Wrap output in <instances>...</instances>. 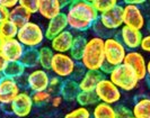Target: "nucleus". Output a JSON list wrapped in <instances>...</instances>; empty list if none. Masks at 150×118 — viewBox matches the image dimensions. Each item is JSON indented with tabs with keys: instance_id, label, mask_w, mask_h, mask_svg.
Wrapping results in <instances>:
<instances>
[{
	"instance_id": "47",
	"label": "nucleus",
	"mask_w": 150,
	"mask_h": 118,
	"mask_svg": "<svg viewBox=\"0 0 150 118\" xmlns=\"http://www.w3.org/2000/svg\"><path fill=\"white\" fill-rule=\"evenodd\" d=\"M130 118H134V117H133V116H131V117H130Z\"/></svg>"
},
{
	"instance_id": "11",
	"label": "nucleus",
	"mask_w": 150,
	"mask_h": 118,
	"mask_svg": "<svg viewBox=\"0 0 150 118\" xmlns=\"http://www.w3.org/2000/svg\"><path fill=\"white\" fill-rule=\"evenodd\" d=\"M22 92L18 80L2 77L0 81V105L8 106Z\"/></svg>"
},
{
	"instance_id": "18",
	"label": "nucleus",
	"mask_w": 150,
	"mask_h": 118,
	"mask_svg": "<svg viewBox=\"0 0 150 118\" xmlns=\"http://www.w3.org/2000/svg\"><path fill=\"white\" fill-rule=\"evenodd\" d=\"M68 28V20L66 13H62L57 17H54L53 19L47 22V25L44 29L45 39L51 41L55 36H58L62 32L67 30Z\"/></svg>"
},
{
	"instance_id": "2",
	"label": "nucleus",
	"mask_w": 150,
	"mask_h": 118,
	"mask_svg": "<svg viewBox=\"0 0 150 118\" xmlns=\"http://www.w3.org/2000/svg\"><path fill=\"white\" fill-rule=\"evenodd\" d=\"M104 63H105L104 39L98 36L88 38L80 60V64L87 71H100Z\"/></svg>"
},
{
	"instance_id": "46",
	"label": "nucleus",
	"mask_w": 150,
	"mask_h": 118,
	"mask_svg": "<svg viewBox=\"0 0 150 118\" xmlns=\"http://www.w3.org/2000/svg\"><path fill=\"white\" fill-rule=\"evenodd\" d=\"M2 77H4V75H2V73H0V81H1V79H2Z\"/></svg>"
},
{
	"instance_id": "25",
	"label": "nucleus",
	"mask_w": 150,
	"mask_h": 118,
	"mask_svg": "<svg viewBox=\"0 0 150 118\" xmlns=\"http://www.w3.org/2000/svg\"><path fill=\"white\" fill-rule=\"evenodd\" d=\"M87 39L88 38H86L83 35H76L75 36V41H74V44H72V47L69 52V54L77 62H80V60H81L83 50H85V46H86V43H87Z\"/></svg>"
},
{
	"instance_id": "8",
	"label": "nucleus",
	"mask_w": 150,
	"mask_h": 118,
	"mask_svg": "<svg viewBox=\"0 0 150 118\" xmlns=\"http://www.w3.org/2000/svg\"><path fill=\"white\" fill-rule=\"evenodd\" d=\"M123 25L137 30H142L146 25V17L139 6L124 4L123 6Z\"/></svg>"
},
{
	"instance_id": "30",
	"label": "nucleus",
	"mask_w": 150,
	"mask_h": 118,
	"mask_svg": "<svg viewBox=\"0 0 150 118\" xmlns=\"http://www.w3.org/2000/svg\"><path fill=\"white\" fill-rule=\"evenodd\" d=\"M90 2L99 15L111 10L119 5L117 0H90Z\"/></svg>"
},
{
	"instance_id": "26",
	"label": "nucleus",
	"mask_w": 150,
	"mask_h": 118,
	"mask_svg": "<svg viewBox=\"0 0 150 118\" xmlns=\"http://www.w3.org/2000/svg\"><path fill=\"white\" fill-rule=\"evenodd\" d=\"M53 55L54 52L50 46H41L38 48V62H40V67L44 70H50L51 63H52Z\"/></svg>"
},
{
	"instance_id": "22",
	"label": "nucleus",
	"mask_w": 150,
	"mask_h": 118,
	"mask_svg": "<svg viewBox=\"0 0 150 118\" xmlns=\"http://www.w3.org/2000/svg\"><path fill=\"white\" fill-rule=\"evenodd\" d=\"M131 111L134 118H150V98L144 96L139 97Z\"/></svg>"
},
{
	"instance_id": "42",
	"label": "nucleus",
	"mask_w": 150,
	"mask_h": 118,
	"mask_svg": "<svg viewBox=\"0 0 150 118\" xmlns=\"http://www.w3.org/2000/svg\"><path fill=\"white\" fill-rule=\"evenodd\" d=\"M147 78L150 79V59L147 61Z\"/></svg>"
},
{
	"instance_id": "43",
	"label": "nucleus",
	"mask_w": 150,
	"mask_h": 118,
	"mask_svg": "<svg viewBox=\"0 0 150 118\" xmlns=\"http://www.w3.org/2000/svg\"><path fill=\"white\" fill-rule=\"evenodd\" d=\"M4 42H5V38L0 35V48H1V46H2V44H4Z\"/></svg>"
},
{
	"instance_id": "39",
	"label": "nucleus",
	"mask_w": 150,
	"mask_h": 118,
	"mask_svg": "<svg viewBox=\"0 0 150 118\" xmlns=\"http://www.w3.org/2000/svg\"><path fill=\"white\" fill-rule=\"evenodd\" d=\"M9 14H10V11L0 5V24L9 19Z\"/></svg>"
},
{
	"instance_id": "17",
	"label": "nucleus",
	"mask_w": 150,
	"mask_h": 118,
	"mask_svg": "<svg viewBox=\"0 0 150 118\" xmlns=\"http://www.w3.org/2000/svg\"><path fill=\"white\" fill-rule=\"evenodd\" d=\"M63 2L61 0H38V14L46 20L62 14Z\"/></svg>"
},
{
	"instance_id": "24",
	"label": "nucleus",
	"mask_w": 150,
	"mask_h": 118,
	"mask_svg": "<svg viewBox=\"0 0 150 118\" xmlns=\"http://www.w3.org/2000/svg\"><path fill=\"white\" fill-rule=\"evenodd\" d=\"M25 70H26V67L23 65L21 61L8 62L5 70H4V72H2V75L18 80L19 78H22L23 75L25 74Z\"/></svg>"
},
{
	"instance_id": "4",
	"label": "nucleus",
	"mask_w": 150,
	"mask_h": 118,
	"mask_svg": "<svg viewBox=\"0 0 150 118\" xmlns=\"http://www.w3.org/2000/svg\"><path fill=\"white\" fill-rule=\"evenodd\" d=\"M107 78L121 91H127V92L134 90L140 82L134 72L125 64H121L119 67H113Z\"/></svg>"
},
{
	"instance_id": "35",
	"label": "nucleus",
	"mask_w": 150,
	"mask_h": 118,
	"mask_svg": "<svg viewBox=\"0 0 150 118\" xmlns=\"http://www.w3.org/2000/svg\"><path fill=\"white\" fill-rule=\"evenodd\" d=\"M115 109H116V117L117 118H130L132 116L131 109H129L125 106L120 105V106L115 107Z\"/></svg>"
},
{
	"instance_id": "3",
	"label": "nucleus",
	"mask_w": 150,
	"mask_h": 118,
	"mask_svg": "<svg viewBox=\"0 0 150 118\" xmlns=\"http://www.w3.org/2000/svg\"><path fill=\"white\" fill-rule=\"evenodd\" d=\"M25 48L38 50L45 39L44 29L35 22H28L24 26L19 27L16 37Z\"/></svg>"
},
{
	"instance_id": "19",
	"label": "nucleus",
	"mask_w": 150,
	"mask_h": 118,
	"mask_svg": "<svg viewBox=\"0 0 150 118\" xmlns=\"http://www.w3.org/2000/svg\"><path fill=\"white\" fill-rule=\"evenodd\" d=\"M105 74L102 71H87L83 75V78L78 81L80 91H88V92H94L98 83L102 79H104Z\"/></svg>"
},
{
	"instance_id": "16",
	"label": "nucleus",
	"mask_w": 150,
	"mask_h": 118,
	"mask_svg": "<svg viewBox=\"0 0 150 118\" xmlns=\"http://www.w3.org/2000/svg\"><path fill=\"white\" fill-rule=\"evenodd\" d=\"M75 36L76 35L71 30H64L50 41L51 42L50 47L54 53H69L74 44Z\"/></svg>"
},
{
	"instance_id": "12",
	"label": "nucleus",
	"mask_w": 150,
	"mask_h": 118,
	"mask_svg": "<svg viewBox=\"0 0 150 118\" xmlns=\"http://www.w3.org/2000/svg\"><path fill=\"white\" fill-rule=\"evenodd\" d=\"M50 79L51 77L46 70L42 67L34 69L26 75V84L32 92L44 91L49 89Z\"/></svg>"
},
{
	"instance_id": "27",
	"label": "nucleus",
	"mask_w": 150,
	"mask_h": 118,
	"mask_svg": "<svg viewBox=\"0 0 150 118\" xmlns=\"http://www.w3.org/2000/svg\"><path fill=\"white\" fill-rule=\"evenodd\" d=\"M22 64L25 67H35L40 65L38 62V50L36 48H26L23 58L21 60Z\"/></svg>"
},
{
	"instance_id": "29",
	"label": "nucleus",
	"mask_w": 150,
	"mask_h": 118,
	"mask_svg": "<svg viewBox=\"0 0 150 118\" xmlns=\"http://www.w3.org/2000/svg\"><path fill=\"white\" fill-rule=\"evenodd\" d=\"M76 101L78 103V105L80 107H86L88 108L89 106H95L96 103H98L97 97L94 92H88V91H80L78 93V96L76 98Z\"/></svg>"
},
{
	"instance_id": "20",
	"label": "nucleus",
	"mask_w": 150,
	"mask_h": 118,
	"mask_svg": "<svg viewBox=\"0 0 150 118\" xmlns=\"http://www.w3.org/2000/svg\"><path fill=\"white\" fill-rule=\"evenodd\" d=\"M79 92H80V89H79L78 81L72 79V78H69V79H66V80L62 81L59 95L64 100L72 101V100H76V98H77Z\"/></svg>"
},
{
	"instance_id": "14",
	"label": "nucleus",
	"mask_w": 150,
	"mask_h": 118,
	"mask_svg": "<svg viewBox=\"0 0 150 118\" xmlns=\"http://www.w3.org/2000/svg\"><path fill=\"white\" fill-rule=\"evenodd\" d=\"M142 33L141 30H137L130 28L128 26H122L119 30V38L122 44L125 46L127 50L130 51H137V48L140 47L141 41H142Z\"/></svg>"
},
{
	"instance_id": "44",
	"label": "nucleus",
	"mask_w": 150,
	"mask_h": 118,
	"mask_svg": "<svg viewBox=\"0 0 150 118\" xmlns=\"http://www.w3.org/2000/svg\"><path fill=\"white\" fill-rule=\"evenodd\" d=\"M146 26H147V28H148V30H149V34H150V20L147 22V25H146Z\"/></svg>"
},
{
	"instance_id": "6",
	"label": "nucleus",
	"mask_w": 150,
	"mask_h": 118,
	"mask_svg": "<svg viewBox=\"0 0 150 118\" xmlns=\"http://www.w3.org/2000/svg\"><path fill=\"white\" fill-rule=\"evenodd\" d=\"M104 52H105V62L111 67H119L124 63L128 50L122 44L120 38L111 36L104 39Z\"/></svg>"
},
{
	"instance_id": "13",
	"label": "nucleus",
	"mask_w": 150,
	"mask_h": 118,
	"mask_svg": "<svg viewBox=\"0 0 150 118\" xmlns=\"http://www.w3.org/2000/svg\"><path fill=\"white\" fill-rule=\"evenodd\" d=\"M9 106H10L11 114H14L16 117L25 118L32 112L34 103L30 92L22 91Z\"/></svg>"
},
{
	"instance_id": "1",
	"label": "nucleus",
	"mask_w": 150,
	"mask_h": 118,
	"mask_svg": "<svg viewBox=\"0 0 150 118\" xmlns=\"http://www.w3.org/2000/svg\"><path fill=\"white\" fill-rule=\"evenodd\" d=\"M68 27L74 32H86L98 22L99 14L87 0H76L69 4L66 13Z\"/></svg>"
},
{
	"instance_id": "23",
	"label": "nucleus",
	"mask_w": 150,
	"mask_h": 118,
	"mask_svg": "<svg viewBox=\"0 0 150 118\" xmlns=\"http://www.w3.org/2000/svg\"><path fill=\"white\" fill-rule=\"evenodd\" d=\"M91 118H117L116 109L113 105L98 103L91 110Z\"/></svg>"
},
{
	"instance_id": "40",
	"label": "nucleus",
	"mask_w": 150,
	"mask_h": 118,
	"mask_svg": "<svg viewBox=\"0 0 150 118\" xmlns=\"http://www.w3.org/2000/svg\"><path fill=\"white\" fill-rule=\"evenodd\" d=\"M8 61L5 58H4V55L0 53V73H2L4 72V70H5V67L7 65Z\"/></svg>"
},
{
	"instance_id": "28",
	"label": "nucleus",
	"mask_w": 150,
	"mask_h": 118,
	"mask_svg": "<svg viewBox=\"0 0 150 118\" xmlns=\"http://www.w3.org/2000/svg\"><path fill=\"white\" fill-rule=\"evenodd\" d=\"M18 27L17 25L14 24L10 19L0 24V35L4 37L5 39H11L16 38L18 34Z\"/></svg>"
},
{
	"instance_id": "10",
	"label": "nucleus",
	"mask_w": 150,
	"mask_h": 118,
	"mask_svg": "<svg viewBox=\"0 0 150 118\" xmlns=\"http://www.w3.org/2000/svg\"><path fill=\"white\" fill-rule=\"evenodd\" d=\"M123 64H125L134 72L139 81L147 79V61L141 52L128 51Z\"/></svg>"
},
{
	"instance_id": "41",
	"label": "nucleus",
	"mask_w": 150,
	"mask_h": 118,
	"mask_svg": "<svg viewBox=\"0 0 150 118\" xmlns=\"http://www.w3.org/2000/svg\"><path fill=\"white\" fill-rule=\"evenodd\" d=\"M125 4L128 5H134V6H140V5H143L146 1L144 0H125L124 1Z\"/></svg>"
},
{
	"instance_id": "7",
	"label": "nucleus",
	"mask_w": 150,
	"mask_h": 118,
	"mask_svg": "<svg viewBox=\"0 0 150 118\" xmlns=\"http://www.w3.org/2000/svg\"><path fill=\"white\" fill-rule=\"evenodd\" d=\"M95 95L99 103L115 105L121 100L122 91L108 78H104L95 89Z\"/></svg>"
},
{
	"instance_id": "5",
	"label": "nucleus",
	"mask_w": 150,
	"mask_h": 118,
	"mask_svg": "<svg viewBox=\"0 0 150 118\" xmlns=\"http://www.w3.org/2000/svg\"><path fill=\"white\" fill-rule=\"evenodd\" d=\"M77 67V61L72 59L69 53H54L50 71L53 75L66 80L74 77Z\"/></svg>"
},
{
	"instance_id": "38",
	"label": "nucleus",
	"mask_w": 150,
	"mask_h": 118,
	"mask_svg": "<svg viewBox=\"0 0 150 118\" xmlns=\"http://www.w3.org/2000/svg\"><path fill=\"white\" fill-rule=\"evenodd\" d=\"M63 100L64 99L60 95H54V96H52V99H51L50 103H51V106H52L53 108H59L62 105V103H63Z\"/></svg>"
},
{
	"instance_id": "36",
	"label": "nucleus",
	"mask_w": 150,
	"mask_h": 118,
	"mask_svg": "<svg viewBox=\"0 0 150 118\" xmlns=\"http://www.w3.org/2000/svg\"><path fill=\"white\" fill-rule=\"evenodd\" d=\"M140 48H141L143 52L150 53V34H148V35H143L142 41H141V44H140Z\"/></svg>"
},
{
	"instance_id": "9",
	"label": "nucleus",
	"mask_w": 150,
	"mask_h": 118,
	"mask_svg": "<svg viewBox=\"0 0 150 118\" xmlns=\"http://www.w3.org/2000/svg\"><path fill=\"white\" fill-rule=\"evenodd\" d=\"M98 22L108 32L120 30L123 26V6L117 5L113 9L99 15Z\"/></svg>"
},
{
	"instance_id": "37",
	"label": "nucleus",
	"mask_w": 150,
	"mask_h": 118,
	"mask_svg": "<svg viewBox=\"0 0 150 118\" xmlns=\"http://www.w3.org/2000/svg\"><path fill=\"white\" fill-rule=\"evenodd\" d=\"M18 4H19V0H0V5L8 9L9 11L14 9Z\"/></svg>"
},
{
	"instance_id": "34",
	"label": "nucleus",
	"mask_w": 150,
	"mask_h": 118,
	"mask_svg": "<svg viewBox=\"0 0 150 118\" xmlns=\"http://www.w3.org/2000/svg\"><path fill=\"white\" fill-rule=\"evenodd\" d=\"M61 84H62V81H61L60 78L53 75V77H51V79H50L49 89H47V90H49L51 93H58V95H59Z\"/></svg>"
},
{
	"instance_id": "45",
	"label": "nucleus",
	"mask_w": 150,
	"mask_h": 118,
	"mask_svg": "<svg viewBox=\"0 0 150 118\" xmlns=\"http://www.w3.org/2000/svg\"><path fill=\"white\" fill-rule=\"evenodd\" d=\"M146 80H147V82H148V86H149V88H150V79L149 78H147Z\"/></svg>"
},
{
	"instance_id": "31",
	"label": "nucleus",
	"mask_w": 150,
	"mask_h": 118,
	"mask_svg": "<svg viewBox=\"0 0 150 118\" xmlns=\"http://www.w3.org/2000/svg\"><path fill=\"white\" fill-rule=\"evenodd\" d=\"M32 100L33 103L36 106H41V105H45V103H50L52 99V93L49 90H44V91H36V92H32Z\"/></svg>"
},
{
	"instance_id": "21",
	"label": "nucleus",
	"mask_w": 150,
	"mask_h": 118,
	"mask_svg": "<svg viewBox=\"0 0 150 118\" xmlns=\"http://www.w3.org/2000/svg\"><path fill=\"white\" fill-rule=\"evenodd\" d=\"M32 14L27 9L21 6L19 4L16 6L14 9L10 10V14H9V19L11 22L17 25V27H22L25 24H27L28 22H30V18H32Z\"/></svg>"
},
{
	"instance_id": "33",
	"label": "nucleus",
	"mask_w": 150,
	"mask_h": 118,
	"mask_svg": "<svg viewBox=\"0 0 150 118\" xmlns=\"http://www.w3.org/2000/svg\"><path fill=\"white\" fill-rule=\"evenodd\" d=\"M19 5L27 9L32 15L38 13V0H19Z\"/></svg>"
},
{
	"instance_id": "32",
	"label": "nucleus",
	"mask_w": 150,
	"mask_h": 118,
	"mask_svg": "<svg viewBox=\"0 0 150 118\" xmlns=\"http://www.w3.org/2000/svg\"><path fill=\"white\" fill-rule=\"evenodd\" d=\"M63 118H91V110L86 107H77L67 112Z\"/></svg>"
},
{
	"instance_id": "15",
	"label": "nucleus",
	"mask_w": 150,
	"mask_h": 118,
	"mask_svg": "<svg viewBox=\"0 0 150 118\" xmlns=\"http://www.w3.org/2000/svg\"><path fill=\"white\" fill-rule=\"evenodd\" d=\"M25 50L26 48L17 38H11V39H5L0 48V53L8 62H16L22 60Z\"/></svg>"
}]
</instances>
